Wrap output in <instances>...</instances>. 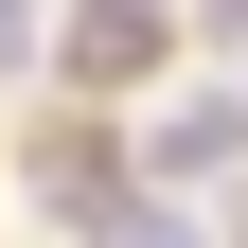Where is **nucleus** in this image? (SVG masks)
Listing matches in <instances>:
<instances>
[{
  "mask_svg": "<svg viewBox=\"0 0 248 248\" xmlns=\"http://www.w3.org/2000/svg\"><path fill=\"white\" fill-rule=\"evenodd\" d=\"M71 71L89 89H142V71H160V0H89V18H71Z\"/></svg>",
  "mask_w": 248,
  "mask_h": 248,
  "instance_id": "obj_1",
  "label": "nucleus"
},
{
  "mask_svg": "<svg viewBox=\"0 0 248 248\" xmlns=\"http://www.w3.org/2000/svg\"><path fill=\"white\" fill-rule=\"evenodd\" d=\"M231 160H248V107H177L160 124V177H231Z\"/></svg>",
  "mask_w": 248,
  "mask_h": 248,
  "instance_id": "obj_2",
  "label": "nucleus"
},
{
  "mask_svg": "<svg viewBox=\"0 0 248 248\" xmlns=\"http://www.w3.org/2000/svg\"><path fill=\"white\" fill-rule=\"evenodd\" d=\"M0 71H36V0H0Z\"/></svg>",
  "mask_w": 248,
  "mask_h": 248,
  "instance_id": "obj_3",
  "label": "nucleus"
},
{
  "mask_svg": "<svg viewBox=\"0 0 248 248\" xmlns=\"http://www.w3.org/2000/svg\"><path fill=\"white\" fill-rule=\"evenodd\" d=\"M195 36H213V53H248V0H195Z\"/></svg>",
  "mask_w": 248,
  "mask_h": 248,
  "instance_id": "obj_4",
  "label": "nucleus"
},
{
  "mask_svg": "<svg viewBox=\"0 0 248 248\" xmlns=\"http://www.w3.org/2000/svg\"><path fill=\"white\" fill-rule=\"evenodd\" d=\"M107 248H195V231H160V213H124V231H107Z\"/></svg>",
  "mask_w": 248,
  "mask_h": 248,
  "instance_id": "obj_5",
  "label": "nucleus"
}]
</instances>
